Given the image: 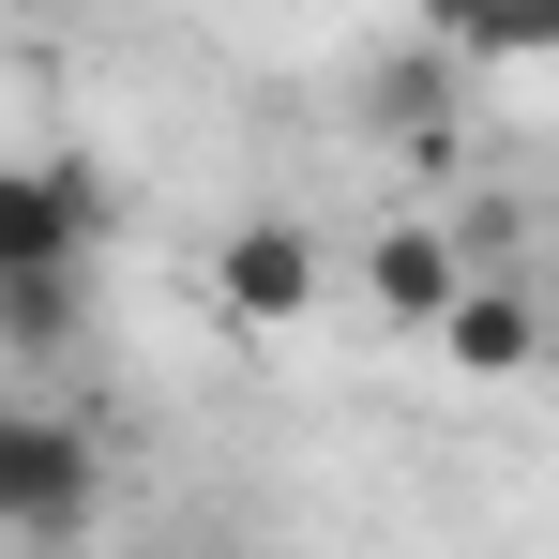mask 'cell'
Masks as SVG:
<instances>
[{"instance_id":"cell-1","label":"cell","mask_w":559,"mask_h":559,"mask_svg":"<svg viewBox=\"0 0 559 559\" xmlns=\"http://www.w3.org/2000/svg\"><path fill=\"white\" fill-rule=\"evenodd\" d=\"M92 514H106V439L76 408H15L0 393V545L61 559V545H92Z\"/></svg>"},{"instance_id":"cell-2","label":"cell","mask_w":559,"mask_h":559,"mask_svg":"<svg viewBox=\"0 0 559 559\" xmlns=\"http://www.w3.org/2000/svg\"><path fill=\"white\" fill-rule=\"evenodd\" d=\"M318 227H302V212H242V227H227V242H212V318H227V333H302V318H318Z\"/></svg>"},{"instance_id":"cell-3","label":"cell","mask_w":559,"mask_h":559,"mask_svg":"<svg viewBox=\"0 0 559 559\" xmlns=\"http://www.w3.org/2000/svg\"><path fill=\"white\" fill-rule=\"evenodd\" d=\"M364 121L424 167V182H454V167H468V76H454V61H424V46H408V61H378Z\"/></svg>"},{"instance_id":"cell-4","label":"cell","mask_w":559,"mask_h":559,"mask_svg":"<svg viewBox=\"0 0 559 559\" xmlns=\"http://www.w3.org/2000/svg\"><path fill=\"white\" fill-rule=\"evenodd\" d=\"M424 348H439L454 378H530V348H545V302H530L514 273H468L454 302H439V333H424Z\"/></svg>"},{"instance_id":"cell-5","label":"cell","mask_w":559,"mask_h":559,"mask_svg":"<svg viewBox=\"0 0 559 559\" xmlns=\"http://www.w3.org/2000/svg\"><path fill=\"white\" fill-rule=\"evenodd\" d=\"M559 46V0H424V61L454 76H530Z\"/></svg>"},{"instance_id":"cell-6","label":"cell","mask_w":559,"mask_h":559,"mask_svg":"<svg viewBox=\"0 0 559 559\" xmlns=\"http://www.w3.org/2000/svg\"><path fill=\"white\" fill-rule=\"evenodd\" d=\"M454 287H468V258L439 242V212H408V227H378V242H364V302L393 318V333H439Z\"/></svg>"},{"instance_id":"cell-7","label":"cell","mask_w":559,"mask_h":559,"mask_svg":"<svg viewBox=\"0 0 559 559\" xmlns=\"http://www.w3.org/2000/svg\"><path fill=\"white\" fill-rule=\"evenodd\" d=\"M92 333V258H61V273H0V348L15 364H61Z\"/></svg>"}]
</instances>
